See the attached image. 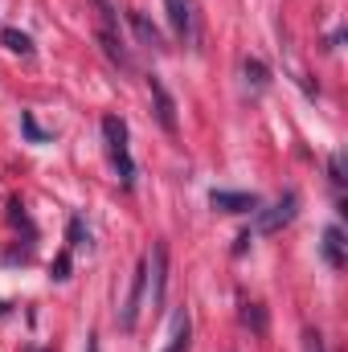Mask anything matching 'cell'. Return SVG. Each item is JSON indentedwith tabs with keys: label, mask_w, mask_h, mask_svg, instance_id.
<instances>
[{
	"label": "cell",
	"mask_w": 348,
	"mask_h": 352,
	"mask_svg": "<svg viewBox=\"0 0 348 352\" xmlns=\"http://www.w3.org/2000/svg\"><path fill=\"white\" fill-rule=\"evenodd\" d=\"M102 144H107V160L115 168V180L123 188H131L135 184V160H131V148H127V123L119 115L102 119Z\"/></svg>",
	"instance_id": "obj_1"
},
{
	"label": "cell",
	"mask_w": 348,
	"mask_h": 352,
	"mask_svg": "<svg viewBox=\"0 0 348 352\" xmlns=\"http://www.w3.org/2000/svg\"><path fill=\"white\" fill-rule=\"evenodd\" d=\"M94 8H98V45H102V54L111 58V66L131 70V54H127V45H123L115 4H111V0H94Z\"/></svg>",
	"instance_id": "obj_2"
},
{
	"label": "cell",
	"mask_w": 348,
	"mask_h": 352,
	"mask_svg": "<svg viewBox=\"0 0 348 352\" xmlns=\"http://www.w3.org/2000/svg\"><path fill=\"white\" fill-rule=\"evenodd\" d=\"M144 299H148V258H140L135 274H131V287H127V299H123V307H119V316H115L123 332H135L140 311H144Z\"/></svg>",
	"instance_id": "obj_3"
},
{
	"label": "cell",
	"mask_w": 348,
	"mask_h": 352,
	"mask_svg": "<svg viewBox=\"0 0 348 352\" xmlns=\"http://www.w3.org/2000/svg\"><path fill=\"white\" fill-rule=\"evenodd\" d=\"M295 213H299V192H283L274 205L259 209V217H254V234H279L283 226L295 221Z\"/></svg>",
	"instance_id": "obj_4"
},
{
	"label": "cell",
	"mask_w": 348,
	"mask_h": 352,
	"mask_svg": "<svg viewBox=\"0 0 348 352\" xmlns=\"http://www.w3.org/2000/svg\"><path fill=\"white\" fill-rule=\"evenodd\" d=\"M164 8H168L173 33L184 45H193V41H197V8H193V0H164Z\"/></svg>",
	"instance_id": "obj_5"
},
{
	"label": "cell",
	"mask_w": 348,
	"mask_h": 352,
	"mask_svg": "<svg viewBox=\"0 0 348 352\" xmlns=\"http://www.w3.org/2000/svg\"><path fill=\"white\" fill-rule=\"evenodd\" d=\"M148 274H152V311H160V307H164V287H168V250H164V246L152 250Z\"/></svg>",
	"instance_id": "obj_6"
},
{
	"label": "cell",
	"mask_w": 348,
	"mask_h": 352,
	"mask_svg": "<svg viewBox=\"0 0 348 352\" xmlns=\"http://www.w3.org/2000/svg\"><path fill=\"white\" fill-rule=\"evenodd\" d=\"M209 205H213L217 213H250V209H259V197H254V192H226V188H213V192H209Z\"/></svg>",
	"instance_id": "obj_7"
},
{
	"label": "cell",
	"mask_w": 348,
	"mask_h": 352,
	"mask_svg": "<svg viewBox=\"0 0 348 352\" xmlns=\"http://www.w3.org/2000/svg\"><path fill=\"white\" fill-rule=\"evenodd\" d=\"M148 87H152V98H156V119H160V127L164 131H176V102H173V94L164 90V82L152 74L148 78Z\"/></svg>",
	"instance_id": "obj_8"
},
{
	"label": "cell",
	"mask_w": 348,
	"mask_h": 352,
	"mask_svg": "<svg viewBox=\"0 0 348 352\" xmlns=\"http://www.w3.org/2000/svg\"><path fill=\"white\" fill-rule=\"evenodd\" d=\"M127 25L135 29V37H140L148 50H164V37H160V29H156V25H152V21L140 12V8H127Z\"/></svg>",
	"instance_id": "obj_9"
},
{
	"label": "cell",
	"mask_w": 348,
	"mask_h": 352,
	"mask_svg": "<svg viewBox=\"0 0 348 352\" xmlns=\"http://www.w3.org/2000/svg\"><path fill=\"white\" fill-rule=\"evenodd\" d=\"M324 263L332 266V270L345 266V234H340V226H328L324 230Z\"/></svg>",
	"instance_id": "obj_10"
},
{
	"label": "cell",
	"mask_w": 348,
	"mask_h": 352,
	"mask_svg": "<svg viewBox=\"0 0 348 352\" xmlns=\"http://www.w3.org/2000/svg\"><path fill=\"white\" fill-rule=\"evenodd\" d=\"M188 340H193V320H188V311L180 307L173 316V340H168L164 352H188Z\"/></svg>",
	"instance_id": "obj_11"
},
{
	"label": "cell",
	"mask_w": 348,
	"mask_h": 352,
	"mask_svg": "<svg viewBox=\"0 0 348 352\" xmlns=\"http://www.w3.org/2000/svg\"><path fill=\"white\" fill-rule=\"evenodd\" d=\"M0 41H4L12 54H21V58H29V54H33V37H29V33H21V29H4V33H0Z\"/></svg>",
	"instance_id": "obj_12"
},
{
	"label": "cell",
	"mask_w": 348,
	"mask_h": 352,
	"mask_svg": "<svg viewBox=\"0 0 348 352\" xmlns=\"http://www.w3.org/2000/svg\"><path fill=\"white\" fill-rule=\"evenodd\" d=\"M242 320H246V328H254V336H266V307L262 303H246Z\"/></svg>",
	"instance_id": "obj_13"
},
{
	"label": "cell",
	"mask_w": 348,
	"mask_h": 352,
	"mask_svg": "<svg viewBox=\"0 0 348 352\" xmlns=\"http://www.w3.org/2000/svg\"><path fill=\"white\" fill-rule=\"evenodd\" d=\"M87 242H90L87 221H83V217H70V246H66V250H83Z\"/></svg>",
	"instance_id": "obj_14"
},
{
	"label": "cell",
	"mask_w": 348,
	"mask_h": 352,
	"mask_svg": "<svg viewBox=\"0 0 348 352\" xmlns=\"http://www.w3.org/2000/svg\"><path fill=\"white\" fill-rule=\"evenodd\" d=\"M242 70H246V78H250L254 87H266V82H270V74H266V66H262L259 58H246V62H242Z\"/></svg>",
	"instance_id": "obj_15"
},
{
	"label": "cell",
	"mask_w": 348,
	"mask_h": 352,
	"mask_svg": "<svg viewBox=\"0 0 348 352\" xmlns=\"http://www.w3.org/2000/svg\"><path fill=\"white\" fill-rule=\"evenodd\" d=\"M21 127H25V135H29L33 144H50V135H45V131L33 123V115H21Z\"/></svg>",
	"instance_id": "obj_16"
},
{
	"label": "cell",
	"mask_w": 348,
	"mask_h": 352,
	"mask_svg": "<svg viewBox=\"0 0 348 352\" xmlns=\"http://www.w3.org/2000/svg\"><path fill=\"white\" fill-rule=\"evenodd\" d=\"M328 173H332V184H336V188H345V160H340V152L328 160Z\"/></svg>",
	"instance_id": "obj_17"
},
{
	"label": "cell",
	"mask_w": 348,
	"mask_h": 352,
	"mask_svg": "<svg viewBox=\"0 0 348 352\" xmlns=\"http://www.w3.org/2000/svg\"><path fill=\"white\" fill-rule=\"evenodd\" d=\"M303 352H324V336H320L316 328H307V332H303Z\"/></svg>",
	"instance_id": "obj_18"
},
{
	"label": "cell",
	"mask_w": 348,
	"mask_h": 352,
	"mask_svg": "<svg viewBox=\"0 0 348 352\" xmlns=\"http://www.w3.org/2000/svg\"><path fill=\"white\" fill-rule=\"evenodd\" d=\"M54 278L62 283V278H70V250H62L58 254V263H54Z\"/></svg>",
	"instance_id": "obj_19"
},
{
	"label": "cell",
	"mask_w": 348,
	"mask_h": 352,
	"mask_svg": "<svg viewBox=\"0 0 348 352\" xmlns=\"http://www.w3.org/2000/svg\"><path fill=\"white\" fill-rule=\"evenodd\" d=\"M4 311H8V307H4V303H0V316H4Z\"/></svg>",
	"instance_id": "obj_20"
}]
</instances>
